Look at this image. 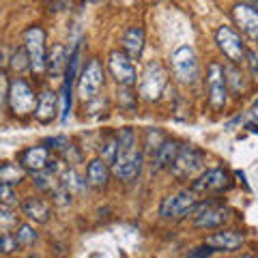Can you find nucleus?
Returning <instances> with one entry per match:
<instances>
[{"mask_svg": "<svg viewBox=\"0 0 258 258\" xmlns=\"http://www.w3.org/2000/svg\"><path fill=\"white\" fill-rule=\"evenodd\" d=\"M116 140H118V151H116L114 164H112V174H114L118 181L132 183L138 179L142 172L144 155L138 151V147H136V134L129 127L120 129Z\"/></svg>", "mask_w": 258, "mask_h": 258, "instance_id": "f257e3e1", "label": "nucleus"}, {"mask_svg": "<svg viewBox=\"0 0 258 258\" xmlns=\"http://www.w3.org/2000/svg\"><path fill=\"white\" fill-rule=\"evenodd\" d=\"M168 84V74L166 69L161 67V62L153 60L149 62L142 71V78H140V86H138V95L140 99L144 101H157L164 88Z\"/></svg>", "mask_w": 258, "mask_h": 258, "instance_id": "f03ea898", "label": "nucleus"}, {"mask_svg": "<svg viewBox=\"0 0 258 258\" xmlns=\"http://www.w3.org/2000/svg\"><path fill=\"white\" fill-rule=\"evenodd\" d=\"M103 80H106V74H103V64L99 58H91L82 74L78 78V95L82 97V101H91L95 97H99L101 88H103Z\"/></svg>", "mask_w": 258, "mask_h": 258, "instance_id": "7ed1b4c3", "label": "nucleus"}, {"mask_svg": "<svg viewBox=\"0 0 258 258\" xmlns=\"http://www.w3.org/2000/svg\"><path fill=\"white\" fill-rule=\"evenodd\" d=\"M9 108L13 114L18 116H26L32 114L37 108V95L32 91V86L26 82L24 78H13L9 82Z\"/></svg>", "mask_w": 258, "mask_h": 258, "instance_id": "20e7f679", "label": "nucleus"}, {"mask_svg": "<svg viewBox=\"0 0 258 258\" xmlns=\"http://www.w3.org/2000/svg\"><path fill=\"white\" fill-rule=\"evenodd\" d=\"M196 203H198V196L191 189H181V191L172 194V196H166L161 200L159 215L164 217V220H172V222L183 220V217H187L194 211Z\"/></svg>", "mask_w": 258, "mask_h": 258, "instance_id": "39448f33", "label": "nucleus"}, {"mask_svg": "<svg viewBox=\"0 0 258 258\" xmlns=\"http://www.w3.org/2000/svg\"><path fill=\"white\" fill-rule=\"evenodd\" d=\"M24 47L28 52L30 71L41 76L47 69V54H45V32L41 26H30L24 32Z\"/></svg>", "mask_w": 258, "mask_h": 258, "instance_id": "423d86ee", "label": "nucleus"}, {"mask_svg": "<svg viewBox=\"0 0 258 258\" xmlns=\"http://www.w3.org/2000/svg\"><path fill=\"white\" fill-rule=\"evenodd\" d=\"M170 67L181 84H194L198 80V58L189 45L176 47L170 56Z\"/></svg>", "mask_w": 258, "mask_h": 258, "instance_id": "0eeeda50", "label": "nucleus"}, {"mask_svg": "<svg viewBox=\"0 0 258 258\" xmlns=\"http://www.w3.org/2000/svg\"><path fill=\"white\" fill-rule=\"evenodd\" d=\"M203 168H205V153L196 147H191V144H185V147H179V153H176L170 170L179 179H191Z\"/></svg>", "mask_w": 258, "mask_h": 258, "instance_id": "6e6552de", "label": "nucleus"}, {"mask_svg": "<svg viewBox=\"0 0 258 258\" xmlns=\"http://www.w3.org/2000/svg\"><path fill=\"white\" fill-rule=\"evenodd\" d=\"M215 43L222 50V54L228 58L232 64H239L245 60V43L237 30L230 26H220L215 32Z\"/></svg>", "mask_w": 258, "mask_h": 258, "instance_id": "1a4fd4ad", "label": "nucleus"}, {"mask_svg": "<svg viewBox=\"0 0 258 258\" xmlns=\"http://www.w3.org/2000/svg\"><path fill=\"white\" fill-rule=\"evenodd\" d=\"M207 88H209V103L213 110H224L228 101V88H226L224 64L211 62L207 67Z\"/></svg>", "mask_w": 258, "mask_h": 258, "instance_id": "9d476101", "label": "nucleus"}, {"mask_svg": "<svg viewBox=\"0 0 258 258\" xmlns=\"http://www.w3.org/2000/svg\"><path fill=\"white\" fill-rule=\"evenodd\" d=\"M108 69H110L112 78L118 82V86H134L138 82L134 60L120 50H112L108 54Z\"/></svg>", "mask_w": 258, "mask_h": 258, "instance_id": "9b49d317", "label": "nucleus"}, {"mask_svg": "<svg viewBox=\"0 0 258 258\" xmlns=\"http://www.w3.org/2000/svg\"><path fill=\"white\" fill-rule=\"evenodd\" d=\"M232 187V179L230 174L224 170V168H213V170H207L198 176L196 181L191 183V191L196 194H207V191H226Z\"/></svg>", "mask_w": 258, "mask_h": 258, "instance_id": "f8f14e48", "label": "nucleus"}, {"mask_svg": "<svg viewBox=\"0 0 258 258\" xmlns=\"http://www.w3.org/2000/svg\"><path fill=\"white\" fill-rule=\"evenodd\" d=\"M232 18L243 35L258 41V7L249 3H237L232 7Z\"/></svg>", "mask_w": 258, "mask_h": 258, "instance_id": "ddd939ff", "label": "nucleus"}, {"mask_svg": "<svg viewBox=\"0 0 258 258\" xmlns=\"http://www.w3.org/2000/svg\"><path fill=\"white\" fill-rule=\"evenodd\" d=\"M205 245H209L211 249H220V252H232V249L243 245V232H239L235 228L217 230L205 239Z\"/></svg>", "mask_w": 258, "mask_h": 258, "instance_id": "4468645a", "label": "nucleus"}, {"mask_svg": "<svg viewBox=\"0 0 258 258\" xmlns=\"http://www.w3.org/2000/svg\"><path fill=\"white\" fill-rule=\"evenodd\" d=\"M58 112H60L58 110V95H56L54 91H43L37 97V108H35L32 114L37 116L39 123H43V125L52 123V120L58 116Z\"/></svg>", "mask_w": 258, "mask_h": 258, "instance_id": "2eb2a0df", "label": "nucleus"}, {"mask_svg": "<svg viewBox=\"0 0 258 258\" xmlns=\"http://www.w3.org/2000/svg\"><path fill=\"white\" fill-rule=\"evenodd\" d=\"M47 159H50V151H47V147L37 144V147H28L26 151H22L20 164L26 172H39V170H45Z\"/></svg>", "mask_w": 258, "mask_h": 258, "instance_id": "dca6fc26", "label": "nucleus"}, {"mask_svg": "<svg viewBox=\"0 0 258 258\" xmlns=\"http://www.w3.org/2000/svg\"><path fill=\"white\" fill-rule=\"evenodd\" d=\"M110 174H112L110 166L103 164V161L97 157V159H93L91 164L86 166V176H84V179H86L88 187H93V189H106V185L110 181Z\"/></svg>", "mask_w": 258, "mask_h": 258, "instance_id": "f3484780", "label": "nucleus"}, {"mask_svg": "<svg viewBox=\"0 0 258 258\" xmlns=\"http://www.w3.org/2000/svg\"><path fill=\"white\" fill-rule=\"evenodd\" d=\"M194 217H196V220H194V226H196V228H207V230L220 228V226L228 220V209L213 205V207L205 209V211H200Z\"/></svg>", "mask_w": 258, "mask_h": 258, "instance_id": "a211bd4d", "label": "nucleus"}, {"mask_svg": "<svg viewBox=\"0 0 258 258\" xmlns=\"http://www.w3.org/2000/svg\"><path fill=\"white\" fill-rule=\"evenodd\" d=\"M123 52L132 60L142 56V52H144V30L140 26H129L123 32Z\"/></svg>", "mask_w": 258, "mask_h": 258, "instance_id": "6ab92c4d", "label": "nucleus"}, {"mask_svg": "<svg viewBox=\"0 0 258 258\" xmlns=\"http://www.w3.org/2000/svg\"><path fill=\"white\" fill-rule=\"evenodd\" d=\"M176 153H179V142L174 140H164V144L153 153V161H151V170L153 172H159L164 170V168H170L172 161L176 157Z\"/></svg>", "mask_w": 258, "mask_h": 258, "instance_id": "aec40b11", "label": "nucleus"}, {"mask_svg": "<svg viewBox=\"0 0 258 258\" xmlns=\"http://www.w3.org/2000/svg\"><path fill=\"white\" fill-rule=\"evenodd\" d=\"M22 211L35 224H45L47 220H50V205H47L43 198H37V196H28L26 200H24Z\"/></svg>", "mask_w": 258, "mask_h": 258, "instance_id": "412c9836", "label": "nucleus"}, {"mask_svg": "<svg viewBox=\"0 0 258 258\" xmlns=\"http://www.w3.org/2000/svg\"><path fill=\"white\" fill-rule=\"evenodd\" d=\"M67 62H69V54L64 50V45H54L50 56H47V71H50L52 80L62 78V74L67 71Z\"/></svg>", "mask_w": 258, "mask_h": 258, "instance_id": "4be33fe9", "label": "nucleus"}, {"mask_svg": "<svg viewBox=\"0 0 258 258\" xmlns=\"http://www.w3.org/2000/svg\"><path fill=\"white\" fill-rule=\"evenodd\" d=\"M22 181H26V170L22 164H13V161L0 164V185H20Z\"/></svg>", "mask_w": 258, "mask_h": 258, "instance_id": "5701e85b", "label": "nucleus"}, {"mask_svg": "<svg viewBox=\"0 0 258 258\" xmlns=\"http://www.w3.org/2000/svg\"><path fill=\"white\" fill-rule=\"evenodd\" d=\"M58 179H60V185L71 194V196H74V194H82L86 189V179H82L74 168H67Z\"/></svg>", "mask_w": 258, "mask_h": 258, "instance_id": "b1692460", "label": "nucleus"}, {"mask_svg": "<svg viewBox=\"0 0 258 258\" xmlns=\"http://www.w3.org/2000/svg\"><path fill=\"white\" fill-rule=\"evenodd\" d=\"M32 185L41 191H54L56 187L60 185V179L56 174H52L50 170H39V172H32Z\"/></svg>", "mask_w": 258, "mask_h": 258, "instance_id": "393cba45", "label": "nucleus"}, {"mask_svg": "<svg viewBox=\"0 0 258 258\" xmlns=\"http://www.w3.org/2000/svg\"><path fill=\"white\" fill-rule=\"evenodd\" d=\"M224 78H226V88H230L232 93H243L245 91V84H243V74L235 67V64H226L224 67Z\"/></svg>", "mask_w": 258, "mask_h": 258, "instance_id": "a878e982", "label": "nucleus"}, {"mask_svg": "<svg viewBox=\"0 0 258 258\" xmlns=\"http://www.w3.org/2000/svg\"><path fill=\"white\" fill-rule=\"evenodd\" d=\"M116 151H118V140H116V136H110V138H106L99 144V159L103 164L112 166L116 159Z\"/></svg>", "mask_w": 258, "mask_h": 258, "instance_id": "bb28decb", "label": "nucleus"}, {"mask_svg": "<svg viewBox=\"0 0 258 258\" xmlns=\"http://www.w3.org/2000/svg\"><path fill=\"white\" fill-rule=\"evenodd\" d=\"M9 67H11V71H15L18 76L26 74V71L30 69V60H28L26 47H20V50H15V52H13L11 60H9Z\"/></svg>", "mask_w": 258, "mask_h": 258, "instance_id": "cd10ccee", "label": "nucleus"}, {"mask_svg": "<svg viewBox=\"0 0 258 258\" xmlns=\"http://www.w3.org/2000/svg\"><path fill=\"white\" fill-rule=\"evenodd\" d=\"M13 237L18 239L20 245H32L37 241V232L30 224H18L13 228Z\"/></svg>", "mask_w": 258, "mask_h": 258, "instance_id": "c85d7f7f", "label": "nucleus"}, {"mask_svg": "<svg viewBox=\"0 0 258 258\" xmlns=\"http://www.w3.org/2000/svg\"><path fill=\"white\" fill-rule=\"evenodd\" d=\"M118 106L125 110H136V103H138V95H134L132 86H120L118 88Z\"/></svg>", "mask_w": 258, "mask_h": 258, "instance_id": "c756f323", "label": "nucleus"}, {"mask_svg": "<svg viewBox=\"0 0 258 258\" xmlns=\"http://www.w3.org/2000/svg\"><path fill=\"white\" fill-rule=\"evenodd\" d=\"M18 226V215L9 207H0V232H11Z\"/></svg>", "mask_w": 258, "mask_h": 258, "instance_id": "7c9ffc66", "label": "nucleus"}, {"mask_svg": "<svg viewBox=\"0 0 258 258\" xmlns=\"http://www.w3.org/2000/svg\"><path fill=\"white\" fill-rule=\"evenodd\" d=\"M15 205H20V198L15 194L13 185H0V207H9L13 209Z\"/></svg>", "mask_w": 258, "mask_h": 258, "instance_id": "2f4dec72", "label": "nucleus"}, {"mask_svg": "<svg viewBox=\"0 0 258 258\" xmlns=\"http://www.w3.org/2000/svg\"><path fill=\"white\" fill-rule=\"evenodd\" d=\"M166 140V136L159 132V129H149L147 132V138H144V147H147L149 153H155L161 144H164Z\"/></svg>", "mask_w": 258, "mask_h": 258, "instance_id": "473e14b6", "label": "nucleus"}, {"mask_svg": "<svg viewBox=\"0 0 258 258\" xmlns=\"http://www.w3.org/2000/svg\"><path fill=\"white\" fill-rule=\"evenodd\" d=\"M18 239L13 237V232H3L0 235V254H13V252H18Z\"/></svg>", "mask_w": 258, "mask_h": 258, "instance_id": "72a5a7b5", "label": "nucleus"}, {"mask_svg": "<svg viewBox=\"0 0 258 258\" xmlns=\"http://www.w3.org/2000/svg\"><path fill=\"white\" fill-rule=\"evenodd\" d=\"M52 200H54V205H58V207H67L71 205V194L62 187V185H58L54 191H52Z\"/></svg>", "mask_w": 258, "mask_h": 258, "instance_id": "f704fd0d", "label": "nucleus"}, {"mask_svg": "<svg viewBox=\"0 0 258 258\" xmlns=\"http://www.w3.org/2000/svg\"><path fill=\"white\" fill-rule=\"evenodd\" d=\"M45 144H47V149H52V151H56V153L60 155V153H62L64 149H67L71 142H69L67 138H64V136H54V138H47V140H45Z\"/></svg>", "mask_w": 258, "mask_h": 258, "instance_id": "c9c22d12", "label": "nucleus"}, {"mask_svg": "<svg viewBox=\"0 0 258 258\" xmlns=\"http://www.w3.org/2000/svg\"><path fill=\"white\" fill-rule=\"evenodd\" d=\"M7 99H9V80H7V76L0 71V112L5 110Z\"/></svg>", "mask_w": 258, "mask_h": 258, "instance_id": "e433bc0d", "label": "nucleus"}, {"mask_svg": "<svg viewBox=\"0 0 258 258\" xmlns=\"http://www.w3.org/2000/svg\"><path fill=\"white\" fill-rule=\"evenodd\" d=\"M245 62L249 67V74H252V78L258 80V56L252 50H245Z\"/></svg>", "mask_w": 258, "mask_h": 258, "instance_id": "4c0bfd02", "label": "nucleus"}, {"mask_svg": "<svg viewBox=\"0 0 258 258\" xmlns=\"http://www.w3.org/2000/svg\"><path fill=\"white\" fill-rule=\"evenodd\" d=\"M215 252V249H211L209 245H203V247H194V249H189V254H187V258H209Z\"/></svg>", "mask_w": 258, "mask_h": 258, "instance_id": "58836bf2", "label": "nucleus"}, {"mask_svg": "<svg viewBox=\"0 0 258 258\" xmlns=\"http://www.w3.org/2000/svg\"><path fill=\"white\" fill-rule=\"evenodd\" d=\"M245 129L249 134H258V120L254 118V120H249V123H245Z\"/></svg>", "mask_w": 258, "mask_h": 258, "instance_id": "ea45409f", "label": "nucleus"}, {"mask_svg": "<svg viewBox=\"0 0 258 258\" xmlns=\"http://www.w3.org/2000/svg\"><path fill=\"white\" fill-rule=\"evenodd\" d=\"M239 258H254V256H249V254H243V256H239Z\"/></svg>", "mask_w": 258, "mask_h": 258, "instance_id": "a19ab883", "label": "nucleus"}, {"mask_svg": "<svg viewBox=\"0 0 258 258\" xmlns=\"http://www.w3.org/2000/svg\"><path fill=\"white\" fill-rule=\"evenodd\" d=\"M0 60H3V50H0Z\"/></svg>", "mask_w": 258, "mask_h": 258, "instance_id": "79ce46f5", "label": "nucleus"}, {"mask_svg": "<svg viewBox=\"0 0 258 258\" xmlns=\"http://www.w3.org/2000/svg\"><path fill=\"white\" fill-rule=\"evenodd\" d=\"M254 108H258V99H256V103H254Z\"/></svg>", "mask_w": 258, "mask_h": 258, "instance_id": "37998d69", "label": "nucleus"}]
</instances>
